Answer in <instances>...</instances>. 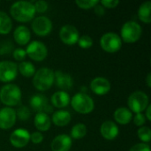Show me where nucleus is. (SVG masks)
Listing matches in <instances>:
<instances>
[{
    "label": "nucleus",
    "instance_id": "1",
    "mask_svg": "<svg viewBox=\"0 0 151 151\" xmlns=\"http://www.w3.org/2000/svg\"><path fill=\"white\" fill-rule=\"evenodd\" d=\"M10 13L19 22H28L34 19L35 9L34 4L28 1H18L12 4Z\"/></svg>",
    "mask_w": 151,
    "mask_h": 151
},
{
    "label": "nucleus",
    "instance_id": "2",
    "mask_svg": "<svg viewBox=\"0 0 151 151\" xmlns=\"http://www.w3.org/2000/svg\"><path fill=\"white\" fill-rule=\"evenodd\" d=\"M21 90L15 84H7L0 89V101L7 106H16L20 103Z\"/></svg>",
    "mask_w": 151,
    "mask_h": 151
},
{
    "label": "nucleus",
    "instance_id": "3",
    "mask_svg": "<svg viewBox=\"0 0 151 151\" xmlns=\"http://www.w3.org/2000/svg\"><path fill=\"white\" fill-rule=\"evenodd\" d=\"M54 82V72L48 68L42 67L40 68L34 74L33 85L35 88L40 91L48 90Z\"/></svg>",
    "mask_w": 151,
    "mask_h": 151
},
{
    "label": "nucleus",
    "instance_id": "4",
    "mask_svg": "<svg viewBox=\"0 0 151 151\" xmlns=\"http://www.w3.org/2000/svg\"><path fill=\"white\" fill-rule=\"evenodd\" d=\"M73 109L81 114H88L93 111L95 104L93 99L85 93H78L71 99Z\"/></svg>",
    "mask_w": 151,
    "mask_h": 151
},
{
    "label": "nucleus",
    "instance_id": "5",
    "mask_svg": "<svg viewBox=\"0 0 151 151\" xmlns=\"http://www.w3.org/2000/svg\"><path fill=\"white\" fill-rule=\"evenodd\" d=\"M142 33V27L139 23L130 20L127 21L121 27L120 35L121 40L127 43H134L137 42Z\"/></svg>",
    "mask_w": 151,
    "mask_h": 151
},
{
    "label": "nucleus",
    "instance_id": "6",
    "mask_svg": "<svg viewBox=\"0 0 151 151\" xmlns=\"http://www.w3.org/2000/svg\"><path fill=\"white\" fill-rule=\"evenodd\" d=\"M149 103L148 95L141 90L133 92L127 100L129 110L134 113H142L150 105Z\"/></svg>",
    "mask_w": 151,
    "mask_h": 151
},
{
    "label": "nucleus",
    "instance_id": "7",
    "mask_svg": "<svg viewBox=\"0 0 151 151\" xmlns=\"http://www.w3.org/2000/svg\"><path fill=\"white\" fill-rule=\"evenodd\" d=\"M100 45L104 51L109 53H114L120 50L122 46V40L118 34L113 32H108L101 37Z\"/></svg>",
    "mask_w": 151,
    "mask_h": 151
},
{
    "label": "nucleus",
    "instance_id": "8",
    "mask_svg": "<svg viewBox=\"0 0 151 151\" xmlns=\"http://www.w3.org/2000/svg\"><path fill=\"white\" fill-rule=\"evenodd\" d=\"M27 55L35 61H42L48 55V50L44 43L40 41L31 42L26 50Z\"/></svg>",
    "mask_w": 151,
    "mask_h": 151
},
{
    "label": "nucleus",
    "instance_id": "9",
    "mask_svg": "<svg viewBox=\"0 0 151 151\" xmlns=\"http://www.w3.org/2000/svg\"><path fill=\"white\" fill-rule=\"evenodd\" d=\"M18 75L17 65L9 60L0 61V81L10 82Z\"/></svg>",
    "mask_w": 151,
    "mask_h": 151
},
{
    "label": "nucleus",
    "instance_id": "10",
    "mask_svg": "<svg viewBox=\"0 0 151 151\" xmlns=\"http://www.w3.org/2000/svg\"><path fill=\"white\" fill-rule=\"evenodd\" d=\"M32 29L39 36H46L52 30V22L46 16H38L32 21Z\"/></svg>",
    "mask_w": 151,
    "mask_h": 151
},
{
    "label": "nucleus",
    "instance_id": "11",
    "mask_svg": "<svg viewBox=\"0 0 151 151\" xmlns=\"http://www.w3.org/2000/svg\"><path fill=\"white\" fill-rule=\"evenodd\" d=\"M59 37L65 44L73 45L78 42L80 35L78 29L74 26L65 25L59 31Z\"/></svg>",
    "mask_w": 151,
    "mask_h": 151
},
{
    "label": "nucleus",
    "instance_id": "12",
    "mask_svg": "<svg viewBox=\"0 0 151 151\" xmlns=\"http://www.w3.org/2000/svg\"><path fill=\"white\" fill-rule=\"evenodd\" d=\"M29 104H30V106L32 107V109L37 112L49 113V112L52 111V108L49 104L48 98L42 94H36V95L33 96L30 98Z\"/></svg>",
    "mask_w": 151,
    "mask_h": 151
},
{
    "label": "nucleus",
    "instance_id": "13",
    "mask_svg": "<svg viewBox=\"0 0 151 151\" xmlns=\"http://www.w3.org/2000/svg\"><path fill=\"white\" fill-rule=\"evenodd\" d=\"M16 111L11 107H4L0 110V128L10 129L16 122Z\"/></svg>",
    "mask_w": 151,
    "mask_h": 151
},
{
    "label": "nucleus",
    "instance_id": "14",
    "mask_svg": "<svg viewBox=\"0 0 151 151\" xmlns=\"http://www.w3.org/2000/svg\"><path fill=\"white\" fill-rule=\"evenodd\" d=\"M30 141V134L26 129H16L10 136L11 144L18 149L25 147Z\"/></svg>",
    "mask_w": 151,
    "mask_h": 151
},
{
    "label": "nucleus",
    "instance_id": "15",
    "mask_svg": "<svg viewBox=\"0 0 151 151\" xmlns=\"http://www.w3.org/2000/svg\"><path fill=\"white\" fill-rule=\"evenodd\" d=\"M90 88L95 94L98 96H104L111 90V82L104 77H96L92 80L90 83Z\"/></svg>",
    "mask_w": 151,
    "mask_h": 151
},
{
    "label": "nucleus",
    "instance_id": "16",
    "mask_svg": "<svg viewBox=\"0 0 151 151\" xmlns=\"http://www.w3.org/2000/svg\"><path fill=\"white\" fill-rule=\"evenodd\" d=\"M54 81L58 88L62 89V91L69 90L73 85V81L69 73H65L62 71H57L54 73Z\"/></svg>",
    "mask_w": 151,
    "mask_h": 151
},
{
    "label": "nucleus",
    "instance_id": "17",
    "mask_svg": "<svg viewBox=\"0 0 151 151\" xmlns=\"http://www.w3.org/2000/svg\"><path fill=\"white\" fill-rule=\"evenodd\" d=\"M72 147V139L66 134H59L54 138L50 144L52 151H69Z\"/></svg>",
    "mask_w": 151,
    "mask_h": 151
},
{
    "label": "nucleus",
    "instance_id": "18",
    "mask_svg": "<svg viewBox=\"0 0 151 151\" xmlns=\"http://www.w3.org/2000/svg\"><path fill=\"white\" fill-rule=\"evenodd\" d=\"M119 130L116 123L111 120L104 121L100 127V133L102 136L109 141L114 140L119 135Z\"/></svg>",
    "mask_w": 151,
    "mask_h": 151
},
{
    "label": "nucleus",
    "instance_id": "19",
    "mask_svg": "<svg viewBox=\"0 0 151 151\" xmlns=\"http://www.w3.org/2000/svg\"><path fill=\"white\" fill-rule=\"evenodd\" d=\"M13 37L15 42L19 45H26L29 42L31 38V34L29 29L25 26H19L16 27L13 33Z\"/></svg>",
    "mask_w": 151,
    "mask_h": 151
},
{
    "label": "nucleus",
    "instance_id": "20",
    "mask_svg": "<svg viewBox=\"0 0 151 151\" xmlns=\"http://www.w3.org/2000/svg\"><path fill=\"white\" fill-rule=\"evenodd\" d=\"M35 127L42 132L48 131L51 126V119L47 113L44 112H37L35 116L34 120Z\"/></svg>",
    "mask_w": 151,
    "mask_h": 151
},
{
    "label": "nucleus",
    "instance_id": "21",
    "mask_svg": "<svg viewBox=\"0 0 151 151\" xmlns=\"http://www.w3.org/2000/svg\"><path fill=\"white\" fill-rule=\"evenodd\" d=\"M113 118L116 120V122H118L119 124L127 125L130 123V121L132 120L133 114H132V111L128 108L120 107V108H118L114 111Z\"/></svg>",
    "mask_w": 151,
    "mask_h": 151
},
{
    "label": "nucleus",
    "instance_id": "22",
    "mask_svg": "<svg viewBox=\"0 0 151 151\" xmlns=\"http://www.w3.org/2000/svg\"><path fill=\"white\" fill-rule=\"evenodd\" d=\"M70 96L65 91L55 92L51 96V103L57 108H65L70 103Z\"/></svg>",
    "mask_w": 151,
    "mask_h": 151
},
{
    "label": "nucleus",
    "instance_id": "23",
    "mask_svg": "<svg viewBox=\"0 0 151 151\" xmlns=\"http://www.w3.org/2000/svg\"><path fill=\"white\" fill-rule=\"evenodd\" d=\"M71 121V114L67 111H57L52 115V122L58 127H65Z\"/></svg>",
    "mask_w": 151,
    "mask_h": 151
},
{
    "label": "nucleus",
    "instance_id": "24",
    "mask_svg": "<svg viewBox=\"0 0 151 151\" xmlns=\"http://www.w3.org/2000/svg\"><path fill=\"white\" fill-rule=\"evenodd\" d=\"M151 2L146 1L141 4L138 10V17L139 19L144 23H150L151 22Z\"/></svg>",
    "mask_w": 151,
    "mask_h": 151
},
{
    "label": "nucleus",
    "instance_id": "25",
    "mask_svg": "<svg viewBox=\"0 0 151 151\" xmlns=\"http://www.w3.org/2000/svg\"><path fill=\"white\" fill-rule=\"evenodd\" d=\"M12 22L9 15L4 12L0 11V34L2 35H6L10 33L12 30Z\"/></svg>",
    "mask_w": 151,
    "mask_h": 151
},
{
    "label": "nucleus",
    "instance_id": "26",
    "mask_svg": "<svg viewBox=\"0 0 151 151\" xmlns=\"http://www.w3.org/2000/svg\"><path fill=\"white\" fill-rule=\"evenodd\" d=\"M18 71L24 77L29 78V77L34 76V74L35 73V67L32 63L27 62V61H23L19 65Z\"/></svg>",
    "mask_w": 151,
    "mask_h": 151
},
{
    "label": "nucleus",
    "instance_id": "27",
    "mask_svg": "<svg viewBox=\"0 0 151 151\" xmlns=\"http://www.w3.org/2000/svg\"><path fill=\"white\" fill-rule=\"evenodd\" d=\"M87 127L82 124V123H79L76 124L75 126H73V127L71 130V136L73 139H81L83 138L86 134H87Z\"/></svg>",
    "mask_w": 151,
    "mask_h": 151
},
{
    "label": "nucleus",
    "instance_id": "28",
    "mask_svg": "<svg viewBox=\"0 0 151 151\" xmlns=\"http://www.w3.org/2000/svg\"><path fill=\"white\" fill-rule=\"evenodd\" d=\"M137 134L139 139L143 142V143H148L150 142L151 139V130L149 127H142L137 131Z\"/></svg>",
    "mask_w": 151,
    "mask_h": 151
},
{
    "label": "nucleus",
    "instance_id": "29",
    "mask_svg": "<svg viewBox=\"0 0 151 151\" xmlns=\"http://www.w3.org/2000/svg\"><path fill=\"white\" fill-rule=\"evenodd\" d=\"M16 117H18L20 120L26 121L30 118V111L27 106L21 105L18 108L16 111Z\"/></svg>",
    "mask_w": 151,
    "mask_h": 151
},
{
    "label": "nucleus",
    "instance_id": "30",
    "mask_svg": "<svg viewBox=\"0 0 151 151\" xmlns=\"http://www.w3.org/2000/svg\"><path fill=\"white\" fill-rule=\"evenodd\" d=\"M100 1L98 0H77L75 3L76 4L81 8V9H91V8H94L96 4H99Z\"/></svg>",
    "mask_w": 151,
    "mask_h": 151
},
{
    "label": "nucleus",
    "instance_id": "31",
    "mask_svg": "<svg viewBox=\"0 0 151 151\" xmlns=\"http://www.w3.org/2000/svg\"><path fill=\"white\" fill-rule=\"evenodd\" d=\"M14 50L13 43L10 40H5L0 44V55L10 54Z\"/></svg>",
    "mask_w": 151,
    "mask_h": 151
},
{
    "label": "nucleus",
    "instance_id": "32",
    "mask_svg": "<svg viewBox=\"0 0 151 151\" xmlns=\"http://www.w3.org/2000/svg\"><path fill=\"white\" fill-rule=\"evenodd\" d=\"M78 44L82 49H88L93 45V40L89 35H84L81 36L78 40Z\"/></svg>",
    "mask_w": 151,
    "mask_h": 151
},
{
    "label": "nucleus",
    "instance_id": "33",
    "mask_svg": "<svg viewBox=\"0 0 151 151\" xmlns=\"http://www.w3.org/2000/svg\"><path fill=\"white\" fill-rule=\"evenodd\" d=\"M35 9V12H39V13H43L48 10V3L42 0H38L36 2H35L34 4Z\"/></svg>",
    "mask_w": 151,
    "mask_h": 151
},
{
    "label": "nucleus",
    "instance_id": "34",
    "mask_svg": "<svg viewBox=\"0 0 151 151\" xmlns=\"http://www.w3.org/2000/svg\"><path fill=\"white\" fill-rule=\"evenodd\" d=\"M12 55H13V58L15 60L17 61H23L27 56V53H26V50L21 49V48H18V49H15L12 52Z\"/></svg>",
    "mask_w": 151,
    "mask_h": 151
},
{
    "label": "nucleus",
    "instance_id": "35",
    "mask_svg": "<svg viewBox=\"0 0 151 151\" xmlns=\"http://www.w3.org/2000/svg\"><path fill=\"white\" fill-rule=\"evenodd\" d=\"M134 123L138 127H142L146 123V118L142 113H136L134 117Z\"/></svg>",
    "mask_w": 151,
    "mask_h": 151
},
{
    "label": "nucleus",
    "instance_id": "36",
    "mask_svg": "<svg viewBox=\"0 0 151 151\" xmlns=\"http://www.w3.org/2000/svg\"><path fill=\"white\" fill-rule=\"evenodd\" d=\"M30 140L35 144H39L43 141V135L40 132H34L32 134H30Z\"/></svg>",
    "mask_w": 151,
    "mask_h": 151
},
{
    "label": "nucleus",
    "instance_id": "37",
    "mask_svg": "<svg viewBox=\"0 0 151 151\" xmlns=\"http://www.w3.org/2000/svg\"><path fill=\"white\" fill-rule=\"evenodd\" d=\"M129 151H150V147L147 143H137L134 145Z\"/></svg>",
    "mask_w": 151,
    "mask_h": 151
},
{
    "label": "nucleus",
    "instance_id": "38",
    "mask_svg": "<svg viewBox=\"0 0 151 151\" xmlns=\"http://www.w3.org/2000/svg\"><path fill=\"white\" fill-rule=\"evenodd\" d=\"M119 0H102L100 4H102L104 8H115L119 5Z\"/></svg>",
    "mask_w": 151,
    "mask_h": 151
},
{
    "label": "nucleus",
    "instance_id": "39",
    "mask_svg": "<svg viewBox=\"0 0 151 151\" xmlns=\"http://www.w3.org/2000/svg\"><path fill=\"white\" fill-rule=\"evenodd\" d=\"M99 4H100V2H99ZM96 4L95 7H94V9H95V12L98 15V16H103V15H104V13H105V8L102 5V4Z\"/></svg>",
    "mask_w": 151,
    "mask_h": 151
},
{
    "label": "nucleus",
    "instance_id": "40",
    "mask_svg": "<svg viewBox=\"0 0 151 151\" xmlns=\"http://www.w3.org/2000/svg\"><path fill=\"white\" fill-rule=\"evenodd\" d=\"M150 111H151V105H149V106L146 108V116H145V118H147V119H148L149 121H150L151 120Z\"/></svg>",
    "mask_w": 151,
    "mask_h": 151
},
{
    "label": "nucleus",
    "instance_id": "41",
    "mask_svg": "<svg viewBox=\"0 0 151 151\" xmlns=\"http://www.w3.org/2000/svg\"><path fill=\"white\" fill-rule=\"evenodd\" d=\"M147 85H148V87L149 88H150L151 87V73H150L149 74H148V76H147Z\"/></svg>",
    "mask_w": 151,
    "mask_h": 151
}]
</instances>
